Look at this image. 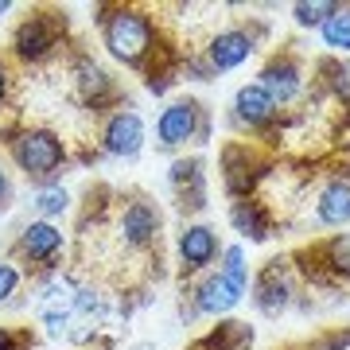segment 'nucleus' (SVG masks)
Returning a JSON list of instances; mask_svg holds the SVG:
<instances>
[{
    "mask_svg": "<svg viewBox=\"0 0 350 350\" xmlns=\"http://www.w3.org/2000/svg\"><path fill=\"white\" fill-rule=\"evenodd\" d=\"M335 8H338L335 0H300V4L292 8V20L300 27H323L327 16L335 12Z\"/></svg>",
    "mask_w": 350,
    "mask_h": 350,
    "instance_id": "21",
    "label": "nucleus"
},
{
    "mask_svg": "<svg viewBox=\"0 0 350 350\" xmlns=\"http://www.w3.org/2000/svg\"><path fill=\"white\" fill-rule=\"evenodd\" d=\"M323 265H327V273H331V276L350 280V234H335V238L327 241Z\"/></svg>",
    "mask_w": 350,
    "mask_h": 350,
    "instance_id": "20",
    "label": "nucleus"
},
{
    "mask_svg": "<svg viewBox=\"0 0 350 350\" xmlns=\"http://www.w3.org/2000/svg\"><path fill=\"white\" fill-rule=\"evenodd\" d=\"M8 199V172H4V163H0V202Z\"/></svg>",
    "mask_w": 350,
    "mask_h": 350,
    "instance_id": "28",
    "label": "nucleus"
},
{
    "mask_svg": "<svg viewBox=\"0 0 350 350\" xmlns=\"http://www.w3.org/2000/svg\"><path fill=\"white\" fill-rule=\"evenodd\" d=\"M241 296H245V292L234 288L222 273H211V276H202L199 284H195L191 304H195L199 315H226V312H234V308L241 304Z\"/></svg>",
    "mask_w": 350,
    "mask_h": 350,
    "instance_id": "10",
    "label": "nucleus"
},
{
    "mask_svg": "<svg viewBox=\"0 0 350 350\" xmlns=\"http://www.w3.org/2000/svg\"><path fill=\"white\" fill-rule=\"evenodd\" d=\"M129 350H156V342H133Z\"/></svg>",
    "mask_w": 350,
    "mask_h": 350,
    "instance_id": "29",
    "label": "nucleus"
},
{
    "mask_svg": "<svg viewBox=\"0 0 350 350\" xmlns=\"http://www.w3.org/2000/svg\"><path fill=\"white\" fill-rule=\"evenodd\" d=\"M55 47H59V24L43 12L27 16L12 36V55L20 63H43Z\"/></svg>",
    "mask_w": 350,
    "mask_h": 350,
    "instance_id": "4",
    "label": "nucleus"
},
{
    "mask_svg": "<svg viewBox=\"0 0 350 350\" xmlns=\"http://www.w3.org/2000/svg\"><path fill=\"white\" fill-rule=\"evenodd\" d=\"M101 148L109 156H137L144 148V121L133 109H117L101 125Z\"/></svg>",
    "mask_w": 350,
    "mask_h": 350,
    "instance_id": "8",
    "label": "nucleus"
},
{
    "mask_svg": "<svg viewBox=\"0 0 350 350\" xmlns=\"http://www.w3.org/2000/svg\"><path fill=\"white\" fill-rule=\"evenodd\" d=\"M202 350H253V327L241 319H226L202 338Z\"/></svg>",
    "mask_w": 350,
    "mask_h": 350,
    "instance_id": "18",
    "label": "nucleus"
},
{
    "mask_svg": "<svg viewBox=\"0 0 350 350\" xmlns=\"http://www.w3.org/2000/svg\"><path fill=\"white\" fill-rule=\"evenodd\" d=\"M8 152H12L16 167L27 179H51L66 163V144L51 129H24V133H16L8 140Z\"/></svg>",
    "mask_w": 350,
    "mask_h": 350,
    "instance_id": "2",
    "label": "nucleus"
},
{
    "mask_svg": "<svg viewBox=\"0 0 350 350\" xmlns=\"http://www.w3.org/2000/svg\"><path fill=\"white\" fill-rule=\"evenodd\" d=\"M66 206H70V195H66V187H55V183H51V187H43L36 195V211L43 214V222H47V218H55V214H63Z\"/></svg>",
    "mask_w": 350,
    "mask_h": 350,
    "instance_id": "23",
    "label": "nucleus"
},
{
    "mask_svg": "<svg viewBox=\"0 0 350 350\" xmlns=\"http://www.w3.org/2000/svg\"><path fill=\"white\" fill-rule=\"evenodd\" d=\"M101 43L125 66H144L156 55V24L137 4H117L101 16Z\"/></svg>",
    "mask_w": 350,
    "mask_h": 350,
    "instance_id": "1",
    "label": "nucleus"
},
{
    "mask_svg": "<svg viewBox=\"0 0 350 350\" xmlns=\"http://www.w3.org/2000/svg\"><path fill=\"white\" fill-rule=\"evenodd\" d=\"M12 12V0H0V16H8Z\"/></svg>",
    "mask_w": 350,
    "mask_h": 350,
    "instance_id": "30",
    "label": "nucleus"
},
{
    "mask_svg": "<svg viewBox=\"0 0 350 350\" xmlns=\"http://www.w3.org/2000/svg\"><path fill=\"white\" fill-rule=\"evenodd\" d=\"M75 86H78V94H82V101L94 105V109L113 98V78L105 75L94 59H86V55L75 59Z\"/></svg>",
    "mask_w": 350,
    "mask_h": 350,
    "instance_id": "14",
    "label": "nucleus"
},
{
    "mask_svg": "<svg viewBox=\"0 0 350 350\" xmlns=\"http://www.w3.org/2000/svg\"><path fill=\"white\" fill-rule=\"evenodd\" d=\"M288 300H292V280L284 276L280 261H273L261 276H257V308L276 315L280 308H288Z\"/></svg>",
    "mask_w": 350,
    "mask_h": 350,
    "instance_id": "16",
    "label": "nucleus"
},
{
    "mask_svg": "<svg viewBox=\"0 0 350 350\" xmlns=\"http://www.w3.org/2000/svg\"><path fill=\"white\" fill-rule=\"evenodd\" d=\"M319 36H323V43L331 51H350V4H338L335 12L327 16Z\"/></svg>",
    "mask_w": 350,
    "mask_h": 350,
    "instance_id": "19",
    "label": "nucleus"
},
{
    "mask_svg": "<svg viewBox=\"0 0 350 350\" xmlns=\"http://www.w3.org/2000/svg\"><path fill=\"white\" fill-rule=\"evenodd\" d=\"M276 101L265 94L257 82H250V86H241L238 94H234V121L245 129H265L276 121Z\"/></svg>",
    "mask_w": 350,
    "mask_h": 350,
    "instance_id": "12",
    "label": "nucleus"
},
{
    "mask_svg": "<svg viewBox=\"0 0 350 350\" xmlns=\"http://www.w3.org/2000/svg\"><path fill=\"white\" fill-rule=\"evenodd\" d=\"M257 51V39L245 27H226L206 43V70H238Z\"/></svg>",
    "mask_w": 350,
    "mask_h": 350,
    "instance_id": "9",
    "label": "nucleus"
},
{
    "mask_svg": "<svg viewBox=\"0 0 350 350\" xmlns=\"http://www.w3.org/2000/svg\"><path fill=\"white\" fill-rule=\"evenodd\" d=\"M117 234L129 250H148L160 241V211L148 199H129L117 222Z\"/></svg>",
    "mask_w": 350,
    "mask_h": 350,
    "instance_id": "6",
    "label": "nucleus"
},
{
    "mask_svg": "<svg viewBox=\"0 0 350 350\" xmlns=\"http://www.w3.org/2000/svg\"><path fill=\"white\" fill-rule=\"evenodd\" d=\"M230 226L238 230L241 238H253V241H265L269 238V211L261 202L253 199H238L230 206Z\"/></svg>",
    "mask_w": 350,
    "mask_h": 350,
    "instance_id": "17",
    "label": "nucleus"
},
{
    "mask_svg": "<svg viewBox=\"0 0 350 350\" xmlns=\"http://www.w3.org/2000/svg\"><path fill=\"white\" fill-rule=\"evenodd\" d=\"M0 350H20V335L12 327H0Z\"/></svg>",
    "mask_w": 350,
    "mask_h": 350,
    "instance_id": "26",
    "label": "nucleus"
},
{
    "mask_svg": "<svg viewBox=\"0 0 350 350\" xmlns=\"http://www.w3.org/2000/svg\"><path fill=\"white\" fill-rule=\"evenodd\" d=\"M8 86H12V70H8V63L0 59V105L8 101Z\"/></svg>",
    "mask_w": 350,
    "mask_h": 350,
    "instance_id": "27",
    "label": "nucleus"
},
{
    "mask_svg": "<svg viewBox=\"0 0 350 350\" xmlns=\"http://www.w3.org/2000/svg\"><path fill=\"white\" fill-rule=\"evenodd\" d=\"M315 214H319V222L323 226H350V179L335 175L323 191H319V199H315Z\"/></svg>",
    "mask_w": 350,
    "mask_h": 350,
    "instance_id": "13",
    "label": "nucleus"
},
{
    "mask_svg": "<svg viewBox=\"0 0 350 350\" xmlns=\"http://www.w3.org/2000/svg\"><path fill=\"white\" fill-rule=\"evenodd\" d=\"M257 86L276 101V109H280V105H292L304 90V70H300V63H296V55H273V59L261 66Z\"/></svg>",
    "mask_w": 350,
    "mask_h": 350,
    "instance_id": "5",
    "label": "nucleus"
},
{
    "mask_svg": "<svg viewBox=\"0 0 350 350\" xmlns=\"http://www.w3.org/2000/svg\"><path fill=\"white\" fill-rule=\"evenodd\" d=\"M327 82H331V94H335L342 105H350V63H331L327 66Z\"/></svg>",
    "mask_w": 350,
    "mask_h": 350,
    "instance_id": "24",
    "label": "nucleus"
},
{
    "mask_svg": "<svg viewBox=\"0 0 350 350\" xmlns=\"http://www.w3.org/2000/svg\"><path fill=\"white\" fill-rule=\"evenodd\" d=\"M20 257H24L27 265H43V269H51V265L63 257L66 250V238H63V230H55L51 222H27L24 230H20Z\"/></svg>",
    "mask_w": 350,
    "mask_h": 350,
    "instance_id": "7",
    "label": "nucleus"
},
{
    "mask_svg": "<svg viewBox=\"0 0 350 350\" xmlns=\"http://www.w3.org/2000/svg\"><path fill=\"white\" fill-rule=\"evenodd\" d=\"M20 288V269L12 261H0V304H8Z\"/></svg>",
    "mask_w": 350,
    "mask_h": 350,
    "instance_id": "25",
    "label": "nucleus"
},
{
    "mask_svg": "<svg viewBox=\"0 0 350 350\" xmlns=\"http://www.w3.org/2000/svg\"><path fill=\"white\" fill-rule=\"evenodd\" d=\"M218 273H222L234 288H241V292L250 288V265H245V253H241V245H230V250L222 253V269H218Z\"/></svg>",
    "mask_w": 350,
    "mask_h": 350,
    "instance_id": "22",
    "label": "nucleus"
},
{
    "mask_svg": "<svg viewBox=\"0 0 350 350\" xmlns=\"http://www.w3.org/2000/svg\"><path fill=\"white\" fill-rule=\"evenodd\" d=\"M206 133H211L206 109L191 98L172 101V105L160 113V121H156V140H160V148H183L191 140H206Z\"/></svg>",
    "mask_w": 350,
    "mask_h": 350,
    "instance_id": "3",
    "label": "nucleus"
},
{
    "mask_svg": "<svg viewBox=\"0 0 350 350\" xmlns=\"http://www.w3.org/2000/svg\"><path fill=\"white\" fill-rule=\"evenodd\" d=\"M172 187L179 191L183 206H191V211H202L206 206V179H202L199 160H175L172 163Z\"/></svg>",
    "mask_w": 350,
    "mask_h": 350,
    "instance_id": "15",
    "label": "nucleus"
},
{
    "mask_svg": "<svg viewBox=\"0 0 350 350\" xmlns=\"http://www.w3.org/2000/svg\"><path fill=\"white\" fill-rule=\"evenodd\" d=\"M214 257H218V234H214L211 226H183V234H179V261L187 273H202V269H211Z\"/></svg>",
    "mask_w": 350,
    "mask_h": 350,
    "instance_id": "11",
    "label": "nucleus"
}]
</instances>
